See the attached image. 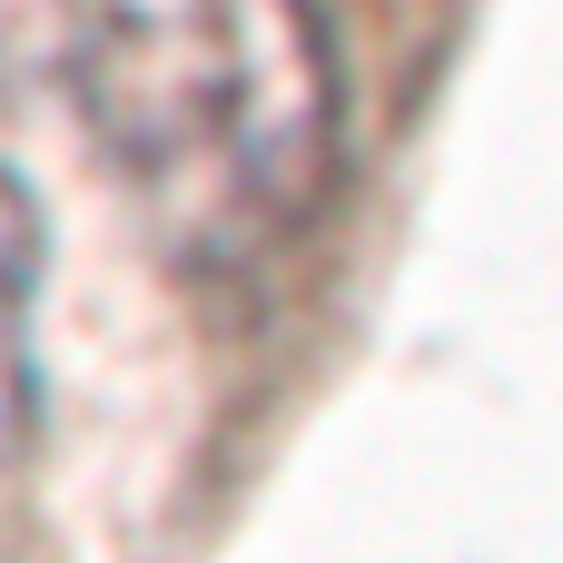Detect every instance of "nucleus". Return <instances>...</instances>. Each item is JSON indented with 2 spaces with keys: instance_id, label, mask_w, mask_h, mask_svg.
<instances>
[{
  "instance_id": "f03ea898",
  "label": "nucleus",
  "mask_w": 563,
  "mask_h": 563,
  "mask_svg": "<svg viewBox=\"0 0 563 563\" xmlns=\"http://www.w3.org/2000/svg\"><path fill=\"white\" fill-rule=\"evenodd\" d=\"M30 287H40V218L0 178V445L30 426Z\"/></svg>"
},
{
  "instance_id": "f257e3e1",
  "label": "nucleus",
  "mask_w": 563,
  "mask_h": 563,
  "mask_svg": "<svg viewBox=\"0 0 563 563\" xmlns=\"http://www.w3.org/2000/svg\"><path fill=\"white\" fill-rule=\"evenodd\" d=\"M0 49L59 79L188 257L287 238L336 178L346 99L317 0H0Z\"/></svg>"
}]
</instances>
